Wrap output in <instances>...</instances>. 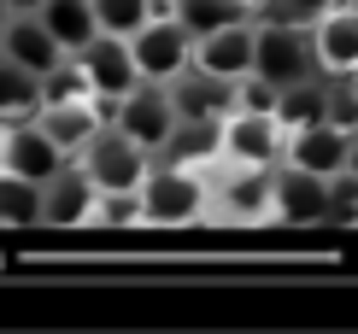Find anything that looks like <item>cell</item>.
Instances as JSON below:
<instances>
[{
    "instance_id": "obj_1",
    "label": "cell",
    "mask_w": 358,
    "mask_h": 334,
    "mask_svg": "<svg viewBox=\"0 0 358 334\" xmlns=\"http://www.w3.org/2000/svg\"><path fill=\"white\" fill-rule=\"evenodd\" d=\"M136 194H141V217L153 223V229H182V223H194L206 211V182L194 176L188 164H171V159L147 164Z\"/></svg>"
},
{
    "instance_id": "obj_2",
    "label": "cell",
    "mask_w": 358,
    "mask_h": 334,
    "mask_svg": "<svg viewBox=\"0 0 358 334\" xmlns=\"http://www.w3.org/2000/svg\"><path fill=\"white\" fill-rule=\"evenodd\" d=\"M317 71L311 59V29L306 24H288V18H259L252 24V77L288 88Z\"/></svg>"
},
{
    "instance_id": "obj_3",
    "label": "cell",
    "mask_w": 358,
    "mask_h": 334,
    "mask_svg": "<svg viewBox=\"0 0 358 334\" xmlns=\"http://www.w3.org/2000/svg\"><path fill=\"white\" fill-rule=\"evenodd\" d=\"M77 164L88 170V182H94L100 194H124V188H141V176H147V164H153V153H141L124 129L106 124V129H100L94 141L77 153Z\"/></svg>"
},
{
    "instance_id": "obj_4",
    "label": "cell",
    "mask_w": 358,
    "mask_h": 334,
    "mask_svg": "<svg viewBox=\"0 0 358 334\" xmlns=\"http://www.w3.org/2000/svg\"><path fill=\"white\" fill-rule=\"evenodd\" d=\"M112 129H124L141 153L159 159V153H165V141H171V129H176V106L165 94V82H136L124 100H117Z\"/></svg>"
},
{
    "instance_id": "obj_5",
    "label": "cell",
    "mask_w": 358,
    "mask_h": 334,
    "mask_svg": "<svg viewBox=\"0 0 358 334\" xmlns=\"http://www.w3.org/2000/svg\"><path fill=\"white\" fill-rule=\"evenodd\" d=\"M129 53H136L141 82H171L194 65V36L176 18H147L136 36H129Z\"/></svg>"
},
{
    "instance_id": "obj_6",
    "label": "cell",
    "mask_w": 358,
    "mask_h": 334,
    "mask_svg": "<svg viewBox=\"0 0 358 334\" xmlns=\"http://www.w3.org/2000/svg\"><path fill=\"white\" fill-rule=\"evenodd\" d=\"M271 217L311 229V223H329V176H311L300 164H276L271 170Z\"/></svg>"
},
{
    "instance_id": "obj_7",
    "label": "cell",
    "mask_w": 358,
    "mask_h": 334,
    "mask_svg": "<svg viewBox=\"0 0 358 334\" xmlns=\"http://www.w3.org/2000/svg\"><path fill=\"white\" fill-rule=\"evenodd\" d=\"M59 164H71V153H65V147H59L53 135L36 124V112H29V117H12V124H6L0 170H12V176H24V182H36V188H41V182H48Z\"/></svg>"
},
{
    "instance_id": "obj_8",
    "label": "cell",
    "mask_w": 358,
    "mask_h": 334,
    "mask_svg": "<svg viewBox=\"0 0 358 334\" xmlns=\"http://www.w3.org/2000/svg\"><path fill=\"white\" fill-rule=\"evenodd\" d=\"M71 59H77V71L88 77V94H94V100H124L129 88L141 82L136 53H129L124 36H94L83 53H71Z\"/></svg>"
},
{
    "instance_id": "obj_9",
    "label": "cell",
    "mask_w": 358,
    "mask_h": 334,
    "mask_svg": "<svg viewBox=\"0 0 358 334\" xmlns=\"http://www.w3.org/2000/svg\"><path fill=\"white\" fill-rule=\"evenodd\" d=\"M288 129L276 124V112H229L223 117V159L229 164H282Z\"/></svg>"
},
{
    "instance_id": "obj_10",
    "label": "cell",
    "mask_w": 358,
    "mask_h": 334,
    "mask_svg": "<svg viewBox=\"0 0 358 334\" xmlns=\"http://www.w3.org/2000/svg\"><path fill=\"white\" fill-rule=\"evenodd\" d=\"M94 200L100 188L88 182V170L77 159L59 164V170L41 182V223H53V229H77V223H94Z\"/></svg>"
},
{
    "instance_id": "obj_11",
    "label": "cell",
    "mask_w": 358,
    "mask_h": 334,
    "mask_svg": "<svg viewBox=\"0 0 358 334\" xmlns=\"http://www.w3.org/2000/svg\"><path fill=\"white\" fill-rule=\"evenodd\" d=\"M0 53H6L12 65H24L29 77H48V71H59V65L71 59V53L48 36V24H41L36 12H18V18L0 24Z\"/></svg>"
},
{
    "instance_id": "obj_12",
    "label": "cell",
    "mask_w": 358,
    "mask_h": 334,
    "mask_svg": "<svg viewBox=\"0 0 358 334\" xmlns=\"http://www.w3.org/2000/svg\"><path fill=\"white\" fill-rule=\"evenodd\" d=\"M311 59L323 77H358V12L329 6L311 24Z\"/></svg>"
},
{
    "instance_id": "obj_13",
    "label": "cell",
    "mask_w": 358,
    "mask_h": 334,
    "mask_svg": "<svg viewBox=\"0 0 358 334\" xmlns=\"http://www.w3.org/2000/svg\"><path fill=\"white\" fill-rule=\"evenodd\" d=\"M165 94H171V106H176V117L223 124V117L235 112V82H223V77H212V71H200V65H188L182 77H171Z\"/></svg>"
},
{
    "instance_id": "obj_14",
    "label": "cell",
    "mask_w": 358,
    "mask_h": 334,
    "mask_svg": "<svg viewBox=\"0 0 358 334\" xmlns=\"http://www.w3.org/2000/svg\"><path fill=\"white\" fill-rule=\"evenodd\" d=\"M194 65L223 82H241L252 71V18H235V24L212 29V36H200L194 41Z\"/></svg>"
},
{
    "instance_id": "obj_15",
    "label": "cell",
    "mask_w": 358,
    "mask_h": 334,
    "mask_svg": "<svg viewBox=\"0 0 358 334\" xmlns=\"http://www.w3.org/2000/svg\"><path fill=\"white\" fill-rule=\"evenodd\" d=\"M347 147H352V135H347V129H335L329 117H323V124L288 129L282 164H300V170H311V176H335L341 164H347Z\"/></svg>"
},
{
    "instance_id": "obj_16",
    "label": "cell",
    "mask_w": 358,
    "mask_h": 334,
    "mask_svg": "<svg viewBox=\"0 0 358 334\" xmlns=\"http://www.w3.org/2000/svg\"><path fill=\"white\" fill-rule=\"evenodd\" d=\"M271 170L264 164H235V176L223 182V211L241 217V223H264L271 217Z\"/></svg>"
},
{
    "instance_id": "obj_17",
    "label": "cell",
    "mask_w": 358,
    "mask_h": 334,
    "mask_svg": "<svg viewBox=\"0 0 358 334\" xmlns=\"http://www.w3.org/2000/svg\"><path fill=\"white\" fill-rule=\"evenodd\" d=\"M36 18L48 24V36H53L65 53H83L88 41L100 36V24H94V0H41Z\"/></svg>"
},
{
    "instance_id": "obj_18",
    "label": "cell",
    "mask_w": 358,
    "mask_h": 334,
    "mask_svg": "<svg viewBox=\"0 0 358 334\" xmlns=\"http://www.w3.org/2000/svg\"><path fill=\"white\" fill-rule=\"evenodd\" d=\"M159 159H171V164H206V159H223V124H206V117H176V129H171V141H165V153Z\"/></svg>"
},
{
    "instance_id": "obj_19",
    "label": "cell",
    "mask_w": 358,
    "mask_h": 334,
    "mask_svg": "<svg viewBox=\"0 0 358 334\" xmlns=\"http://www.w3.org/2000/svg\"><path fill=\"white\" fill-rule=\"evenodd\" d=\"M276 124H282V129L323 124V71H311V77L288 82V88L276 94Z\"/></svg>"
},
{
    "instance_id": "obj_20",
    "label": "cell",
    "mask_w": 358,
    "mask_h": 334,
    "mask_svg": "<svg viewBox=\"0 0 358 334\" xmlns=\"http://www.w3.org/2000/svg\"><path fill=\"white\" fill-rule=\"evenodd\" d=\"M147 18H171V0H94V24L100 36H136Z\"/></svg>"
},
{
    "instance_id": "obj_21",
    "label": "cell",
    "mask_w": 358,
    "mask_h": 334,
    "mask_svg": "<svg viewBox=\"0 0 358 334\" xmlns=\"http://www.w3.org/2000/svg\"><path fill=\"white\" fill-rule=\"evenodd\" d=\"M171 18L200 41V36H212V29L235 24V18H252V12L241 6V0H171Z\"/></svg>"
},
{
    "instance_id": "obj_22",
    "label": "cell",
    "mask_w": 358,
    "mask_h": 334,
    "mask_svg": "<svg viewBox=\"0 0 358 334\" xmlns=\"http://www.w3.org/2000/svg\"><path fill=\"white\" fill-rule=\"evenodd\" d=\"M36 223H41V188L0 170V229H36Z\"/></svg>"
},
{
    "instance_id": "obj_23",
    "label": "cell",
    "mask_w": 358,
    "mask_h": 334,
    "mask_svg": "<svg viewBox=\"0 0 358 334\" xmlns=\"http://www.w3.org/2000/svg\"><path fill=\"white\" fill-rule=\"evenodd\" d=\"M41 106V77H29L24 65H12L6 53H0V117H29Z\"/></svg>"
},
{
    "instance_id": "obj_24",
    "label": "cell",
    "mask_w": 358,
    "mask_h": 334,
    "mask_svg": "<svg viewBox=\"0 0 358 334\" xmlns=\"http://www.w3.org/2000/svg\"><path fill=\"white\" fill-rule=\"evenodd\" d=\"M323 117L358 135V77H323Z\"/></svg>"
},
{
    "instance_id": "obj_25",
    "label": "cell",
    "mask_w": 358,
    "mask_h": 334,
    "mask_svg": "<svg viewBox=\"0 0 358 334\" xmlns=\"http://www.w3.org/2000/svg\"><path fill=\"white\" fill-rule=\"evenodd\" d=\"M94 223H106V229H136L141 217V194L136 188H124V194H100L94 200Z\"/></svg>"
},
{
    "instance_id": "obj_26",
    "label": "cell",
    "mask_w": 358,
    "mask_h": 334,
    "mask_svg": "<svg viewBox=\"0 0 358 334\" xmlns=\"http://www.w3.org/2000/svg\"><path fill=\"white\" fill-rule=\"evenodd\" d=\"M329 6H341V0H271L264 12H271V18H288V24H306V29H311Z\"/></svg>"
},
{
    "instance_id": "obj_27",
    "label": "cell",
    "mask_w": 358,
    "mask_h": 334,
    "mask_svg": "<svg viewBox=\"0 0 358 334\" xmlns=\"http://www.w3.org/2000/svg\"><path fill=\"white\" fill-rule=\"evenodd\" d=\"M18 12H41V0H6V18H18Z\"/></svg>"
},
{
    "instance_id": "obj_28",
    "label": "cell",
    "mask_w": 358,
    "mask_h": 334,
    "mask_svg": "<svg viewBox=\"0 0 358 334\" xmlns=\"http://www.w3.org/2000/svg\"><path fill=\"white\" fill-rule=\"evenodd\" d=\"M341 170H352V176H358V135H352V147H347V164H341Z\"/></svg>"
},
{
    "instance_id": "obj_29",
    "label": "cell",
    "mask_w": 358,
    "mask_h": 334,
    "mask_svg": "<svg viewBox=\"0 0 358 334\" xmlns=\"http://www.w3.org/2000/svg\"><path fill=\"white\" fill-rule=\"evenodd\" d=\"M241 6H247V12H264V6H271V0H241Z\"/></svg>"
},
{
    "instance_id": "obj_30",
    "label": "cell",
    "mask_w": 358,
    "mask_h": 334,
    "mask_svg": "<svg viewBox=\"0 0 358 334\" xmlns=\"http://www.w3.org/2000/svg\"><path fill=\"white\" fill-rule=\"evenodd\" d=\"M0 147H6V117H0Z\"/></svg>"
},
{
    "instance_id": "obj_31",
    "label": "cell",
    "mask_w": 358,
    "mask_h": 334,
    "mask_svg": "<svg viewBox=\"0 0 358 334\" xmlns=\"http://www.w3.org/2000/svg\"><path fill=\"white\" fill-rule=\"evenodd\" d=\"M341 6H347V12H358V0H341Z\"/></svg>"
},
{
    "instance_id": "obj_32",
    "label": "cell",
    "mask_w": 358,
    "mask_h": 334,
    "mask_svg": "<svg viewBox=\"0 0 358 334\" xmlns=\"http://www.w3.org/2000/svg\"><path fill=\"white\" fill-rule=\"evenodd\" d=\"M0 24H6V0H0Z\"/></svg>"
}]
</instances>
